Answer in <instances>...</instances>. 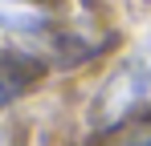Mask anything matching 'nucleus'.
Listing matches in <instances>:
<instances>
[{
  "instance_id": "f257e3e1",
  "label": "nucleus",
  "mask_w": 151,
  "mask_h": 146,
  "mask_svg": "<svg viewBox=\"0 0 151 146\" xmlns=\"http://www.w3.org/2000/svg\"><path fill=\"white\" fill-rule=\"evenodd\" d=\"M151 110V45L131 53L119 69L110 73V81L102 85L94 101V122L98 126H119L131 114Z\"/></svg>"
},
{
  "instance_id": "f03ea898",
  "label": "nucleus",
  "mask_w": 151,
  "mask_h": 146,
  "mask_svg": "<svg viewBox=\"0 0 151 146\" xmlns=\"http://www.w3.org/2000/svg\"><path fill=\"white\" fill-rule=\"evenodd\" d=\"M41 57L33 53H21V49H0V110L8 101H17L21 94H29L37 81H41Z\"/></svg>"
}]
</instances>
